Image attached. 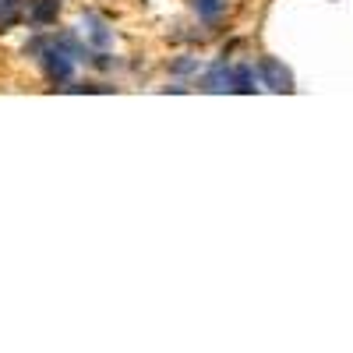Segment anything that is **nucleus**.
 Returning <instances> with one entry per match:
<instances>
[{
	"label": "nucleus",
	"mask_w": 353,
	"mask_h": 353,
	"mask_svg": "<svg viewBox=\"0 0 353 353\" xmlns=\"http://www.w3.org/2000/svg\"><path fill=\"white\" fill-rule=\"evenodd\" d=\"M28 53L39 61L43 74L53 81V85H68L74 78V68H78V57L74 50L68 46L64 32H57V36H39L32 39V46H28Z\"/></svg>",
	"instance_id": "f257e3e1"
},
{
	"label": "nucleus",
	"mask_w": 353,
	"mask_h": 353,
	"mask_svg": "<svg viewBox=\"0 0 353 353\" xmlns=\"http://www.w3.org/2000/svg\"><path fill=\"white\" fill-rule=\"evenodd\" d=\"M258 78H261V85H269L272 92H293V74L283 61H276V57H261Z\"/></svg>",
	"instance_id": "f03ea898"
},
{
	"label": "nucleus",
	"mask_w": 353,
	"mask_h": 353,
	"mask_svg": "<svg viewBox=\"0 0 353 353\" xmlns=\"http://www.w3.org/2000/svg\"><path fill=\"white\" fill-rule=\"evenodd\" d=\"M81 39L92 46L96 53H99V50H110V46H113V28H110L99 14L88 11V14L81 18Z\"/></svg>",
	"instance_id": "7ed1b4c3"
},
{
	"label": "nucleus",
	"mask_w": 353,
	"mask_h": 353,
	"mask_svg": "<svg viewBox=\"0 0 353 353\" xmlns=\"http://www.w3.org/2000/svg\"><path fill=\"white\" fill-rule=\"evenodd\" d=\"M201 88L205 92H233V64H226V61L209 64L201 74Z\"/></svg>",
	"instance_id": "20e7f679"
},
{
	"label": "nucleus",
	"mask_w": 353,
	"mask_h": 353,
	"mask_svg": "<svg viewBox=\"0 0 353 353\" xmlns=\"http://www.w3.org/2000/svg\"><path fill=\"white\" fill-rule=\"evenodd\" d=\"M188 4H191L194 18H198L201 25H209V28L223 25V18H226V11H230V0H188Z\"/></svg>",
	"instance_id": "39448f33"
},
{
	"label": "nucleus",
	"mask_w": 353,
	"mask_h": 353,
	"mask_svg": "<svg viewBox=\"0 0 353 353\" xmlns=\"http://www.w3.org/2000/svg\"><path fill=\"white\" fill-rule=\"evenodd\" d=\"M57 11H61V0H28L25 18L32 28H50L57 21Z\"/></svg>",
	"instance_id": "423d86ee"
},
{
	"label": "nucleus",
	"mask_w": 353,
	"mask_h": 353,
	"mask_svg": "<svg viewBox=\"0 0 353 353\" xmlns=\"http://www.w3.org/2000/svg\"><path fill=\"white\" fill-rule=\"evenodd\" d=\"M25 18V0H0V32L14 28Z\"/></svg>",
	"instance_id": "0eeeda50"
},
{
	"label": "nucleus",
	"mask_w": 353,
	"mask_h": 353,
	"mask_svg": "<svg viewBox=\"0 0 353 353\" xmlns=\"http://www.w3.org/2000/svg\"><path fill=\"white\" fill-rule=\"evenodd\" d=\"M254 81H261L258 78V71H254V64H237V68H233V92H254Z\"/></svg>",
	"instance_id": "6e6552de"
},
{
	"label": "nucleus",
	"mask_w": 353,
	"mask_h": 353,
	"mask_svg": "<svg viewBox=\"0 0 353 353\" xmlns=\"http://www.w3.org/2000/svg\"><path fill=\"white\" fill-rule=\"evenodd\" d=\"M170 74H198V57H181V61H170Z\"/></svg>",
	"instance_id": "1a4fd4ad"
}]
</instances>
